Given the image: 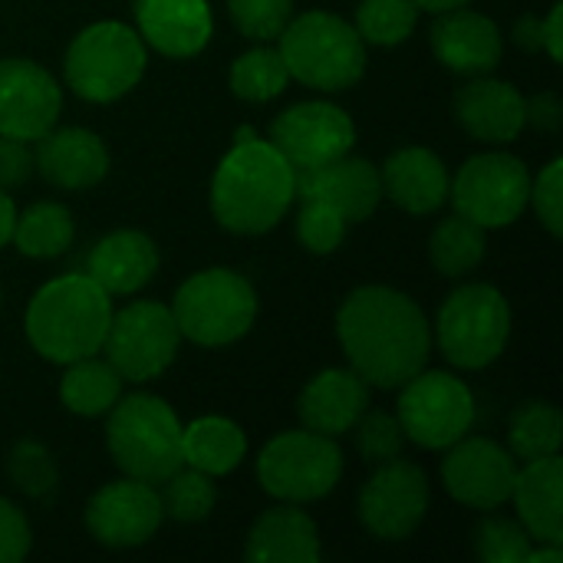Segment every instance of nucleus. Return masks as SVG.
<instances>
[{
    "label": "nucleus",
    "instance_id": "1",
    "mask_svg": "<svg viewBox=\"0 0 563 563\" xmlns=\"http://www.w3.org/2000/svg\"><path fill=\"white\" fill-rule=\"evenodd\" d=\"M336 336L350 369L376 389H399L426 369L432 327L422 307L393 287H360L336 313Z\"/></svg>",
    "mask_w": 563,
    "mask_h": 563
},
{
    "label": "nucleus",
    "instance_id": "2",
    "mask_svg": "<svg viewBox=\"0 0 563 563\" xmlns=\"http://www.w3.org/2000/svg\"><path fill=\"white\" fill-rule=\"evenodd\" d=\"M297 198V168L264 139L234 142L211 178L214 221L231 234H267Z\"/></svg>",
    "mask_w": 563,
    "mask_h": 563
},
{
    "label": "nucleus",
    "instance_id": "3",
    "mask_svg": "<svg viewBox=\"0 0 563 563\" xmlns=\"http://www.w3.org/2000/svg\"><path fill=\"white\" fill-rule=\"evenodd\" d=\"M112 320V297L89 274H63L43 284L26 307L30 346L56 366L96 356Z\"/></svg>",
    "mask_w": 563,
    "mask_h": 563
},
{
    "label": "nucleus",
    "instance_id": "4",
    "mask_svg": "<svg viewBox=\"0 0 563 563\" xmlns=\"http://www.w3.org/2000/svg\"><path fill=\"white\" fill-rule=\"evenodd\" d=\"M277 49L287 63L290 79L323 89L343 92L356 86L366 73V43L356 26L327 10H307L290 16L284 33L277 36Z\"/></svg>",
    "mask_w": 563,
    "mask_h": 563
},
{
    "label": "nucleus",
    "instance_id": "5",
    "mask_svg": "<svg viewBox=\"0 0 563 563\" xmlns=\"http://www.w3.org/2000/svg\"><path fill=\"white\" fill-rule=\"evenodd\" d=\"M181 422L175 409L148 393L119 396L109 409L106 445L112 462L125 472V478L162 485L185 465L181 455Z\"/></svg>",
    "mask_w": 563,
    "mask_h": 563
},
{
    "label": "nucleus",
    "instance_id": "6",
    "mask_svg": "<svg viewBox=\"0 0 563 563\" xmlns=\"http://www.w3.org/2000/svg\"><path fill=\"white\" fill-rule=\"evenodd\" d=\"M148 53L139 30L99 20L79 30L66 49V86L86 102H115L145 76Z\"/></svg>",
    "mask_w": 563,
    "mask_h": 563
},
{
    "label": "nucleus",
    "instance_id": "7",
    "mask_svg": "<svg viewBox=\"0 0 563 563\" xmlns=\"http://www.w3.org/2000/svg\"><path fill=\"white\" fill-rule=\"evenodd\" d=\"M172 317L181 340H191L195 346H231L254 327L257 294L238 271L208 267L178 287Z\"/></svg>",
    "mask_w": 563,
    "mask_h": 563
},
{
    "label": "nucleus",
    "instance_id": "8",
    "mask_svg": "<svg viewBox=\"0 0 563 563\" xmlns=\"http://www.w3.org/2000/svg\"><path fill=\"white\" fill-rule=\"evenodd\" d=\"M442 356L459 369L492 366L511 336V307L492 284H465L439 310L435 323Z\"/></svg>",
    "mask_w": 563,
    "mask_h": 563
},
{
    "label": "nucleus",
    "instance_id": "9",
    "mask_svg": "<svg viewBox=\"0 0 563 563\" xmlns=\"http://www.w3.org/2000/svg\"><path fill=\"white\" fill-rule=\"evenodd\" d=\"M343 478V452L330 435L297 429L271 439L257 459L261 488L287 505H310L327 495Z\"/></svg>",
    "mask_w": 563,
    "mask_h": 563
},
{
    "label": "nucleus",
    "instance_id": "10",
    "mask_svg": "<svg viewBox=\"0 0 563 563\" xmlns=\"http://www.w3.org/2000/svg\"><path fill=\"white\" fill-rule=\"evenodd\" d=\"M181 333L172 317V307L158 300H135L112 313L102 350L109 366L122 376V383H148L158 379L178 356Z\"/></svg>",
    "mask_w": 563,
    "mask_h": 563
},
{
    "label": "nucleus",
    "instance_id": "11",
    "mask_svg": "<svg viewBox=\"0 0 563 563\" xmlns=\"http://www.w3.org/2000/svg\"><path fill=\"white\" fill-rule=\"evenodd\" d=\"M399 389L402 396L396 419L409 442L439 452L468 435L475 422V396L459 376L442 369H422Z\"/></svg>",
    "mask_w": 563,
    "mask_h": 563
},
{
    "label": "nucleus",
    "instance_id": "12",
    "mask_svg": "<svg viewBox=\"0 0 563 563\" xmlns=\"http://www.w3.org/2000/svg\"><path fill=\"white\" fill-rule=\"evenodd\" d=\"M449 198L478 228H508L531 205V172L508 152H485L459 168Z\"/></svg>",
    "mask_w": 563,
    "mask_h": 563
},
{
    "label": "nucleus",
    "instance_id": "13",
    "mask_svg": "<svg viewBox=\"0 0 563 563\" xmlns=\"http://www.w3.org/2000/svg\"><path fill=\"white\" fill-rule=\"evenodd\" d=\"M429 478L416 462L393 459L376 465L360 492V521L379 541H406L426 521Z\"/></svg>",
    "mask_w": 563,
    "mask_h": 563
},
{
    "label": "nucleus",
    "instance_id": "14",
    "mask_svg": "<svg viewBox=\"0 0 563 563\" xmlns=\"http://www.w3.org/2000/svg\"><path fill=\"white\" fill-rule=\"evenodd\" d=\"M356 125L333 102H297L271 125V145L300 172L353 152Z\"/></svg>",
    "mask_w": 563,
    "mask_h": 563
},
{
    "label": "nucleus",
    "instance_id": "15",
    "mask_svg": "<svg viewBox=\"0 0 563 563\" xmlns=\"http://www.w3.org/2000/svg\"><path fill=\"white\" fill-rule=\"evenodd\" d=\"M165 521L155 485L122 478L102 485L86 505V531L96 544L125 551L148 544Z\"/></svg>",
    "mask_w": 563,
    "mask_h": 563
},
{
    "label": "nucleus",
    "instance_id": "16",
    "mask_svg": "<svg viewBox=\"0 0 563 563\" xmlns=\"http://www.w3.org/2000/svg\"><path fill=\"white\" fill-rule=\"evenodd\" d=\"M518 459L492 439H459L442 462L445 492L475 511H495L511 501Z\"/></svg>",
    "mask_w": 563,
    "mask_h": 563
},
{
    "label": "nucleus",
    "instance_id": "17",
    "mask_svg": "<svg viewBox=\"0 0 563 563\" xmlns=\"http://www.w3.org/2000/svg\"><path fill=\"white\" fill-rule=\"evenodd\" d=\"M63 112V89L49 69L33 59H0V135L36 142Z\"/></svg>",
    "mask_w": 563,
    "mask_h": 563
},
{
    "label": "nucleus",
    "instance_id": "18",
    "mask_svg": "<svg viewBox=\"0 0 563 563\" xmlns=\"http://www.w3.org/2000/svg\"><path fill=\"white\" fill-rule=\"evenodd\" d=\"M435 59L459 76H485L501 63L505 40L492 16L478 10H442L429 30Z\"/></svg>",
    "mask_w": 563,
    "mask_h": 563
},
{
    "label": "nucleus",
    "instance_id": "19",
    "mask_svg": "<svg viewBox=\"0 0 563 563\" xmlns=\"http://www.w3.org/2000/svg\"><path fill=\"white\" fill-rule=\"evenodd\" d=\"M297 198H317L336 208L350 224L366 221L383 201L379 168L366 158H333L317 168L297 172Z\"/></svg>",
    "mask_w": 563,
    "mask_h": 563
},
{
    "label": "nucleus",
    "instance_id": "20",
    "mask_svg": "<svg viewBox=\"0 0 563 563\" xmlns=\"http://www.w3.org/2000/svg\"><path fill=\"white\" fill-rule=\"evenodd\" d=\"M36 172L63 191H82L92 188L106 178L109 172V148L106 142L79 125H66V129H49L46 135L36 139V152H33Z\"/></svg>",
    "mask_w": 563,
    "mask_h": 563
},
{
    "label": "nucleus",
    "instance_id": "21",
    "mask_svg": "<svg viewBox=\"0 0 563 563\" xmlns=\"http://www.w3.org/2000/svg\"><path fill=\"white\" fill-rule=\"evenodd\" d=\"M135 26L148 46L172 59L198 56L214 33L208 0H135Z\"/></svg>",
    "mask_w": 563,
    "mask_h": 563
},
{
    "label": "nucleus",
    "instance_id": "22",
    "mask_svg": "<svg viewBox=\"0 0 563 563\" xmlns=\"http://www.w3.org/2000/svg\"><path fill=\"white\" fill-rule=\"evenodd\" d=\"M369 389L373 386L353 369H323L303 386L297 399V416L303 429L340 439L369 409Z\"/></svg>",
    "mask_w": 563,
    "mask_h": 563
},
{
    "label": "nucleus",
    "instance_id": "23",
    "mask_svg": "<svg viewBox=\"0 0 563 563\" xmlns=\"http://www.w3.org/2000/svg\"><path fill=\"white\" fill-rule=\"evenodd\" d=\"M383 195L409 214H432L449 201V168L445 162L422 145L399 148L379 168Z\"/></svg>",
    "mask_w": 563,
    "mask_h": 563
},
{
    "label": "nucleus",
    "instance_id": "24",
    "mask_svg": "<svg viewBox=\"0 0 563 563\" xmlns=\"http://www.w3.org/2000/svg\"><path fill=\"white\" fill-rule=\"evenodd\" d=\"M455 119L472 139L501 145L518 139L525 129V96L518 92V86L492 79L485 73L459 89Z\"/></svg>",
    "mask_w": 563,
    "mask_h": 563
},
{
    "label": "nucleus",
    "instance_id": "25",
    "mask_svg": "<svg viewBox=\"0 0 563 563\" xmlns=\"http://www.w3.org/2000/svg\"><path fill=\"white\" fill-rule=\"evenodd\" d=\"M515 508L521 528L538 544H561L563 548V462L561 455H544L525 462L515 478Z\"/></svg>",
    "mask_w": 563,
    "mask_h": 563
},
{
    "label": "nucleus",
    "instance_id": "26",
    "mask_svg": "<svg viewBox=\"0 0 563 563\" xmlns=\"http://www.w3.org/2000/svg\"><path fill=\"white\" fill-rule=\"evenodd\" d=\"M86 274L109 297H129L158 274V247L142 231H112L89 251Z\"/></svg>",
    "mask_w": 563,
    "mask_h": 563
},
{
    "label": "nucleus",
    "instance_id": "27",
    "mask_svg": "<svg viewBox=\"0 0 563 563\" xmlns=\"http://www.w3.org/2000/svg\"><path fill=\"white\" fill-rule=\"evenodd\" d=\"M320 534L317 525L300 505H277L264 511L251 534L244 558L254 563H317L320 561Z\"/></svg>",
    "mask_w": 563,
    "mask_h": 563
},
{
    "label": "nucleus",
    "instance_id": "28",
    "mask_svg": "<svg viewBox=\"0 0 563 563\" xmlns=\"http://www.w3.org/2000/svg\"><path fill=\"white\" fill-rule=\"evenodd\" d=\"M181 455L188 468L221 478V475H231L244 462L247 435L231 419L205 416L181 429Z\"/></svg>",
    "mask_w": 563,
    "mask_h": 563
},
{
    "label": "nucleus",
    "instance_id": "29",
    "mask_svg": "<svg viewBox=\"0 0 563 563\" xmlns=\"http://www.w3.org/2000/svg\"><path fill=\"white\" fill-rule=\"evenodd\" d=\"M122 396V376L109 366V360H76L66 366L59 383V399L73 416L96 419L106 416Z\"/></svg>",
    "mask_w": 563,
    "mask_h": 563
},
{
    "label": "nucleus",
    "instance_id": "30",
    "mask_svg": "<svg viewBox=\"0 0 563 563\" xmlns=\"http://www.w3.org/2000/svg\"><path fill=\"white\" fill-rule=\"evenodd\" d=\"M73 238H76L73 214L59 201H36V205H30L23 214H16L13 234H10L16 251L23 257H36V261H49V257L66 254Z\"/></svg>",
    "mask_w": 563,
    "mask_h": 563
},
{
    "label": "nucleus",
    "instance_id": "31",
    "mask_svg": "<svg viewBox=\"0 0 563 563\" xmlns=\"http://www.w3.org/2000/svg\"><path fill=\"white\" fill-rule=\"evenodd\" d=\"M488 241L485 228L468 221L465 214H452L439 221V228L429 238V261L442 277H465L485 261Z\"/></svg>",
    "mask_w": 563,
    "mask_h": 563
},
{
    "label": "nucleus",
    "instance_id": "32",
    "mask_svg": "<svg viewBox=\"0 0 563 563\" xmlns=\"http://www.w3.org/2000/svg\"><path fill=\"white\" fill-rule=\"evenodd\" d=\"M563 442V419L551 402H525L515 409L508 426V452L521 462L558 455Z\"/></svg>",
    "mask_w": 563,
    "mask_h": 563
},
{
    "label": "nucleus",
    "instance_id": "33",
    "mask_svg": "<svg viewBox=\"0 0 563 563\" xmlns=\"http://www.w3.org/2000/svg\"><path fill=\"white\" fill-rule=\"evenodd\" d=\"M290 82L287 63L277 46H254L231 63V89L244 102H271Z\"/></svg>",
    "mask_w": 563,
    "mask_h": 563
},
{
    "label": "nucleus",
    "instance_id": "34",
    "mask_svg": "<svg viewBox=\"0 0 563 563\" xmlns=\"http://www.w3.org/2000/svg\"><path fill=\"white\" fill-rule=\"evenodd\" d=\"M162 511L172 518V521H181V525H198L205 521L214 505H218V488L211 482V475L205 472H195V468H178L175 475H168L162 482Z\"/></svg>",
    "mask_w": 563,
    "mask_h": 563
},
{
    "label": "nucleus",
    "instance_id": "35",
    "mask_svg": "<svg viewBox=\"0 0 563 563\" xmlns=\"http://www.w3.org/2000/svg\"><path fill=\"white\" fill-rule=\"evenodd\" d=\"M416 0H363L356 10V33L373 46H399L419 23Z\"/></svg>",
    "mask_w": 563,
    "mask_h": 563
},
{
    "label": "nucleus",
    "instance_id": "36",
    "mask_svg": "<svg viewBox=\"0 0 563 563\" xmlns=\"http://www.w3.org/2000/svg\"><path fill=\"white\" fill-rule=\"evenodd\" d=\"M7 475L16 492L33 501H46L59 488V465L43 442L23 439L7 452Z\"/></svg>",
    "mask_w": 563,
    "mask_h": 563
},
{
    "label": "nucleus",
    "instance_id": "37",
    "mask_svg": "<svg viewBox=\"0 0 563 563\" xmlns=\"http://www.w3.org/2000/svg\"><path fill=\"white\" fill-rule=\"evenodd\" d=\"M475 551L488 563H525L531 551V534L511 518L488 515L475 528Z\"/></svg>",
    "mask_w": 563,
    "mask_h": 563
},
{
    "label": "nucleus",
    "instance_id": "38",
    "mask_svg": "<svg viewBox=\"0 0 563 563\" xmlns=\"http://www.w3.org/2000/svg\"><path fill=\"white\" fill-rule=\"evenodd\" d=\"M350 221L330 208L327 201L317 198H300V214H297V238L310 254H333L343 238H346Z\"/></svg>",
    "mask_w": 563,
    "mask_h": 563
},
{
    "label": "nucleus",
    "instance_id": "39",
    "mask_svg": "<svg viewBox=\"0 0 563 563\" xmlns=\"http://www.w3.org/2000/svg\"><path fill=\"white\" fill-rule=\"evenodd\" d=\"M356 429V449L366 465H386L393 459H402L406 449V432L396 416L389 412H363Z\"/></svg>",
    "mask_w": 563,
    "mask_h": 563
},
{
    "label": "nucleus",
    "instance_id": "40",
    "mask_svg": "<svg viewBox=\"0 0 563 563\" xmlns=\"http://www.w3.org/2000/svg\"><path fill=\"white\" fill-rule=\"evenodd\" d=\"M234 26L257 43H271L294 16V0H228Z\"/></svg>",
    "mask_w": 563,
    "mask_h": 563
},
{
    "label": "nucleus",
    "instance_id": "41",
    "mask_svg": "<svg viewBox=\"0 0 563 563\" xmlns=\"http://www.w3.org/2000/svg\"><path fill=\"white\" fill-rule=\"evenodd\" d=\"M531 201L538 211V221L548 228V234H563V158H551L538 181L531 178Z\"/></svg>",
    "mask_w": 563,
    "mask_h": 563
},
{
    "label": "nucleus",
    "instance_id": "42",
    "mask_svg": "<svg viewBox=\"0 0 563 563\" xmlns=\"http://www.w3.org/2000/svg\"><path fill=\"white\" fill-rule=\"evenodd\" d=\"M30 544L33 534L26 515L7 498H0V563H20L30 554Z\"/></svg>",
    "mask_w": 563,
    "mask_h": 563
},
{
    "label": "nucleus",
    "instance_id": "43",
    "mask_svg": "<svg viewBox=\"0 0 563 563\" xmlns=\"http://www.w3.org/2000/svg\"><path fill=\"white\" fill-rule=\"evenodd\" d=\"M36 172L33 148L23 139L0 135V188H20Z\"/></svg>",
    "mask_w": 563,
    "mask_h": 563
},
{
    "label": "nucleus",
    "instance_id": "44",
    "mask_svg": "<svg viewBox=\"0 0 563 563\" xmlns=\"http://www.w3.org/2000/svg\"><path fill=\"white\" fill-rule=\"evenodd\" d=\"M563 122V102L558 92H538L525 99V125H534L538 132H558Z\"/></svg>",
    "mask_w": 563,
    "mask_h": 563
},
{
    "label": "nucleus",
    "instance_id": "45",
    "mask_svg": "<svg viewBox=\"0 0 563 563\" xmlns=\"http://www.w3.org/2000/svg\"><path fill=\"white\" fill-rule=\"evenodd\" d=\"M561 20H563V3L558 0V3L551 7V13L541 20V49H548V56H551L554 63H561V56H563Z\"/></svg>",
    "mask_w": 563,
    "mask_h": 563
},
{
    "label": "nucleus",
    "instance_id": "46",
    "mask_svg": "<svg viewBox=\"0 0 563 563\" xmlns=\"http://www.w3.org/2000/svg\"><path fill=\"white\" fill-rule=\"evenodd\" d=\"M515 43L528 53L541 49V16L538 13H525L518 23H515Z\"/></svg>",
    "mask_w": 563,
    "mask_h": 563
},
{
    "label": "nucleus",
    "instance_id": "47",
    "mask_svg": "<svg viewBox=\"0 0 563 563\" xmlns=\"http://www.w3.org/2000/svg\"><path fill=\"white\" fill-rule=\"evenodd\" d=\"M13 221H16V208L7 195V188H0V247L10 244V234H13Z\"/></svg>",
    "mask_w": 563,
    "mask_h": 563
},
{
    "label": "nucleus",
    "instance_id": "48",
    "mask_svg": "<svg viewBox=\"0 0 563 563\" xmlns=\"http://www.w3.org/2000/svg\"><path fill=\"white\" fill-rule=\"evenodd\" d=\"M563 561V548L561 544H538L528 551V561L525 563H561Z\"/></svg>",
    "mask_w": 563,
    "mask_h": 563
},
{
    "label": "nucleus",
    "instance_id": "49",
    "mask_svg": "<svg viewBox=\"0 0 563 563\" xmlns=\"http://www.w3.org/2000/svg\"><path fill=\"white\" fill-rule=\"evenodd\" d=\"M419 10H429V13H442V10H455V7H465L472 0H416Z\"/></svg>",
    "mask_w": 563,
    "mask_h": 563
}]
</instances>
